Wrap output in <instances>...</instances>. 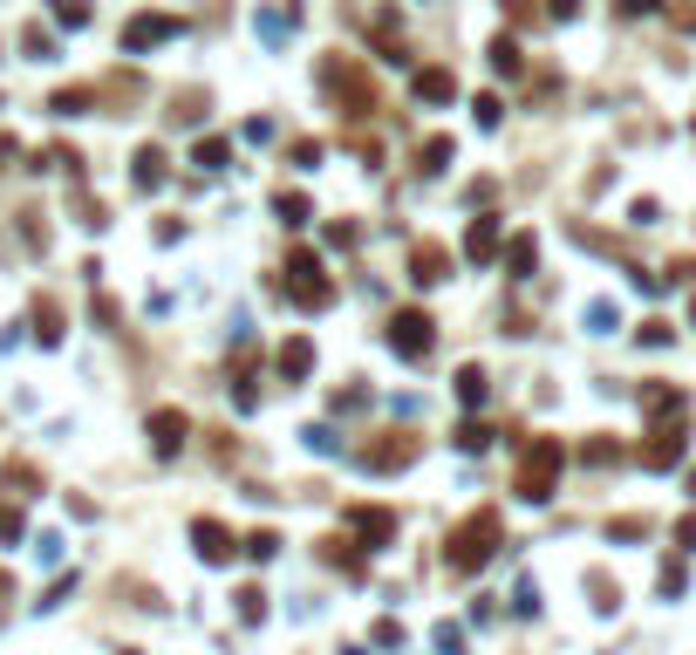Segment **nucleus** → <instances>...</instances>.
Wrapping results in <instances>:
<instances>
[{
	"instance_id": "f257e3e1",
	"label": "nucleus",
	"mask_w": 696,
	"mask_h": 655,
	"mask_svg": "<svg viewBox=\"0 0 696 655\" xmlns=\"http://www.w3.org/2000/svg\"><path fill=\"white\" fill-rule=\"evenodd\" d=\"M492 553H499V512H471L458 533H451V553H444V560H451V574H478Z\"/></svg>"
},
{
	"instance_id": "f03ea898",
	"label": "nucleus",
	"mask_w": 696,
	"mask_h": 655,
	"mask_svg": "<svg viewBox=\"0 0 696 655\" xmlns=\"http://www.w3.org/2000/svg\"><path fill=\"white\" fill-rule=\"evenodd\" d=\"M560 464H567L560 437H533V451H526V464H519V499H526V505L553 499V478H560Z\"/></svg>"
},
{
	"instance_id": "7ed1b4c3",
	"label": "nucleus",
	"mask_w": 696,
	"mask_h": 655,
	"mask_svg": "<svg viewBox=\"0 0 696 655\" xmlns=\"http://www.w3.org/2000/svg\"><path fill=\"white\" fill-rule=\"evenodd\" d=\"M321 82L342 96V110H348V116H369V110H376V82L362 76L348 55H328V62H321Z\"/></svg>"
},
{
	"instance_id": "20e7f679",
	"label": "nucleus",
	"mask_w": 696,
	"mask_h": 655,
	"mask_svg": "<svg viewBox=\"0 0 696 655\" xmlns=\"http://www.w3.org/2000/svg\"><path fill=\"white\" fill-rule=\"evenodd\" d=\"M287 273H294V280H287L294 308H328V301H335V280H328V267H321L314 253H294V260H287Z\"/></svg>"
},
{
	"instance_id": "39448f33",
	"label": "nucleus",
	"mask_w": 696,
	"mask_h": 655,
	"mask_svg": "<svg viewBox=\"0 0 696 655\" xmlns=\"http://www.w3.org/2000/svg\"><path fill=\"white\" fill-rule=\"evenodd\" d=\"M430 342H437V321H430L424 308H403L396 321H389V348H396L403 362H424Z\"/></svg>"
},
{
	"instance_id": "423d86ee",
	"label": "nucleus",
	"mask_w": 696,
	"mask_h": 655,
	"mask_svg": "<svg viewBox=\"0 0 696 655\" xmlns=\"http://www.w3.org/2000/svg\"><path fill=\"white\" fill-rule=\"evenodd\" d=\"M417 451H424V437H410V430H396L389 444H362V464H369V471H403V464L417 458Z\"/></svg>"
},
{
	"instance_id": "0eeeda50",
	"label": "nucleus",
	"mask_w": 696,
	"mask_h": 655,
	"mask_svg": "<svg viewBox=\"0 0 696 655\" xmlns=\"http://www.w3.org/2000/svg\"><path fill=\"white\" fill-rule=\"evenodd\" d=\"M178 35V14H137L130 28H123V55H144V48H157V41Z\"/></svg>"
},
{
	"instance_id": "6e6552de",
	"label": "nucleus",
	"mask_w": 696,
	"mask_h": 655,
	"mask_svg": "<svg viewBox=\"0 0 696 655\" xmlns=\"http://www.w3.org/2000/svg\"><path fill=\"white\" fill-rule=\"evenodd\" d=\"M348 526L362 533V546H369V553L396 540V512H389V505H355V512H348Z\"/></svg>"
},
{
	"instance_id": "1a4fd4ad",
	"label": "nucleus",
	"mask_w": 696,
	"mask_h": 655,
	"mask_svg": "<svg viewBox=\"0 0 696 655\" xmlns=\"http://www.w3.org/2000/svg\"><path fill=\"white\" fill-rule=\"evenodd\" d=\"M185 437H192V417H185V410H157V417H151L157 458H178V451H185Z\"/></svg>"
},
{
	"instance_id": "9d476101",
	"label": "nucleus",
	"mask_w": 696,
	"mask_h": 655,
	"mask_svg": "<svg viewBox=\"0 0 696 655\" xmlns=\"http://www.w3.org/2000/svg\"><path fill=\"white\" fill-rule=\"evenodd\" d=\"M642 464H649V471H676V464H683V417H669V424L656 430V444L642 451Z\"/></svg>"
},
{
	"instance_id": "9b49d317",
	"label": "nucleus",
	"mask_w": 696,
	"mask_h": 655,
	"mask_svg": "<svg viewBox=\"0 0 696 655\" xmlns=\"http://www.w3.org/2000/svg\"><path fill=\"white\" fill-rule=\"evenodd\" d=\"M464 253H471L478 267H485V260L499 253V219H492V212H478V219L464 226Z\"/></svg>"
},
{
	"instance_id": "f8f14e48",
	"label": "nucleus",
	"mask_w": 696,
	"mask_h": 655,
	"mask_svg": "<svg viewBox=\"0 0 696 655\" xmlns=\"http://www.w3.org/2000/svg\"><path fill=\"white\" fill-rule=\"evenodd\" d=\"M192 540H198V560H212V567H219V560H232V533L219 526V519H198Z\"/></svg>"
},
{
	"instance_id": "ddd939ff",
	"label": "nucleus",
	"mask_w": 696,
	"mask_h": 655,
	"mask_svg": "<svg viewBox=\"0 0 696 655\" xmlns=\"http://www.w3.org/2000/svg\"><path fill=\"white\" fill-rule=\"evenodd\" d=\"M444 273H451V253H444V246H417V253H410V280H417V287H437Z\"/></svg>"
},
{
	"instance_id": "4468645a",
	"label": "nucleus",
	"mask_w": 696,
	"mask_h": 655,
	"mask_svg": "<svg viewBox=\"0 0 696 655\" xmlns=\"http://www.w3.org/2000/svg\"><path fill=\"white\" fill-rule=\"evenodd\" d=\"M533 267H540V246H533V232H519V239L505 246V273H512V280H533Z\"/></svg>"
},
{
	"instance_id": "2eb2a0df",
	"label": "nucleus",
	"mask_w": 696,
	"mask_h": 655,
	"mask_svg": "<svg viewBox=\"0 0 696 655\" xmlns=\"http://www.w3.org/2000/svg\"><path fill=\"white\" fill-rule=\"evenodd\" d=\"M451 96H458V76H451V69H424V76H417V103H451Z\"/></svg>"
},
{
	"instance_id": "dca6fc26",
	"label": "nucleus",
	"mask_w": 696,
	"mask_h": 655,
	"mask_svg": "<svg viewBox=\"0 0 696 655\" xmlns=\"http://www.w3.org/2000/svg\"><path fill=\"white\" fill-rule=\"evenodd\" d=\"M308 369H314V342H301V335H294V342L280 348V376H287V383H301Z\"/></svg>"
},
{
	"instance_id": "f3484780",
	"label": "nucleus",
	"mask_w": 696,
	"mask_h": 655,
	"mask_svg": "<svg viewBox=\"0 0 696 655\" xmlns=\"http://www.w3.org/2000/svg\"><path fill=\"white\" fill-rule=\"evenodd\" d=\"M485 389H492V383H485V369H478V362H464V369H458V403H485Z\"/></svg>"
},
{
	"instance_id": "a211bd4d",
	"label": "nucleus",
	"mask_w": 696,
	"mask_h": 655,
	"mask_svg": "<svg viewBox=\"0 0 696 655\" xmlns=\"http://www.w3.org/2000/svg\"><path fill=\"white\" fill-rule=\"evenodd\" d=\"M192 164H198V171H226V144H219V137H198Z\"/></svg>"
},
{
	"instance_id": "6ab92c4d",
	"label": "nucleus",
	"mask_w": 696,
	"mask_h": 655,
	"mask_svg": "<svg viewBox=\"0 0 696 655\" xmlns=\"http://www.w3.org/2000/svg\"><path fill=\"white\" fill-rule=\"evenodd\" d=\"M273 212H280L287 226H308V212H314V205H308L301 192H280V198H273Z\"/></svg>"
},
{
	"instance_id": "aec40b11",
	"label": "nucleus",
	"mask_w": 696,
	"mask_h": 655,
	"mask_svg": "<svg viewBox=\"0 0 696 655\" xmlns=\"http://www.w3.org/2000/svg\"><path fill=\"white\" fill-rule=\"evenodd\" d=\"M492 69H499V76H519V41H512V35L492 41Z\"/></svg>"
},
{
	"instance_id": "412c9836",
	"label": "nucleus",
	"mask_w": 696,
	"mask_h": 655,
	"mask_svg": "<svg viewBox=\"0 0 696 655\" xmlns=\"http://www.w3.org/2000/svg\"><path fill=\"white\" fill-rule=\"evenodd\" d=\"M444 164H451V137H430L424 157H417V171H444Z\"/></svg>"
},
{
	"instance_id": "4be33fe9",
	"label": "nucleus",
	"mask_w": 696,
	"mask_h": 655,
	"mask_svg": "<svg viewBox=\"0 0 696 655\" xmlns=\"http://www.w3.org/2000/svg\"><path fill=\"white\" fill-rule=\"evenodd\" d=\"M137 185H144V192L164 185V157H157V151H137Z\"/></svg>"
},
{
	"instance_id": "5701e85b",
	"label": "nucleus",
	"mask_w": 696,
	"mask_h": 655,
	"mask_svg": "<svg viewBox=\"0 0 696 655\" xmlns=\"http://www.w3.org/2000/svg\"><path fill=\"white\" fill-rule=\"evenodd\" d=\"M35 335H41V342H55V335H62V308H55V301H41V308H35Z\"/></svg>"
},
{
	"instance_id": "b1692460",
	"label": "nucleus",
	"mask_w": 696,
	"mask_h": 655,
	"mask_svg": "<svg viewBox=\"0 0 696 655\" xmlns=\"http://www.w3.org/2000/svg\"><path fill=\"white\" fill-rule=\"evenodd\" d=\"M232 601H239V621H260V615H267V594H260V587H239Z\"/></svg>"
},
{
	"instance_id": "393cba45",
	"label": "nucleus",
	"mask_w": 696,
	"mask_h": 655,
	"mask_svg": "<svg viewBox=\"0 0 696 655\" xmlns=\"http://www.w3.org/2000/svg\"><path fill=\"white\" fill-rule=\"evenodd\" d=\"M580 458H587V464H615V458H621V444H615V437H594Z\"/></svg>"
},
{
	"instance_id": "a878e982",
	"label": "nucleus",
	"mask_w": 696,
	"mask_h": 655,
	"mask_svg": "<svg viewBox=\"0 0 696 655\" xmlns=\"http://www.w3.org/2000/svg\"><path fill=\"white\" fill-rule=\"evenodd\" d=\"M89 110V89H62V96H55V116H82Z\"/></svg>"
},
{
	"instance_id": "bb28decb",
	"label": "nucleus",
	"mask_w": 696,
	"mask_h": 655,
	"mask_svg": "<svg viewBox=\"0 0 696 655\" xmlns=\"http://www.w3.org/2000/svg\"><path fill=\"white\" fill-rule=\"evenodd\" d=\"M492 444V430L485 424H458V451H485Z\"/></svg>"
},
{
	"instance_id": "cd10ccee",
	"label": "nucleus",
	"mask_w": 696,
	"mask_h": 655,
	"mask_svg": "<svg viewBox=\"0 0 696 655\" xmlns=\"http://www.w3.org/2000/svg\"><path fill=\"white\" fill-rule=\"evenodd\" d=\"M246 553H253V560H273V553H280V533H246Z\"/></svg>"
},
{
	"instance_id": "c85d7f7f",
	"label": "nucleus",
	"mask_w": 696,
	"mask_h": 655,
	"mask_svg": "<svg viewBox=\"0 0 696 655\" xmlns=\"http://www.w3.org/2000/svg\"><path fill=\"white\" fill-rule=\"evenodd\" d=\"M55 21H62V28H82V21H89V7H82V0H55Z\"/></svg>"
},
{
	"instance_id": "c756f323",
	"label": "nucleus",
	"mask_w": 696,
	"mask_h": 655,
	"mask_svg": "<svg viewBox=\"0 0 696 655\" xmlns=\"http://www.w3.org/2000/svg\"><path fill=\"white\" fill-rule=\"evenodd\" d=\"M294 164L314 171V164H321V137H301V144H294Z\"/></svg>"
},
{
	"instance_id": "7c9ffc66",
	"label": "nucleus",
	"mask_w": 696,
	"mask_h": 655,
	"mask_svg": "<svg viewBox=\"0 0 696 655\" xmlns=\"http://www.w3.org/2000/svg\"><path fill=\"white\" fill-rule=\"evenodd\" d=\"M608 533H615V540H642V533H649V519H615Z\"/></svg>"
},
{
	"instance_id": "2f4dec72",
	"label": "nucleus",
	"mask_w": 696,
	"mask_h": 655,
	"mask_svg": "<svg viewBox=\"0 0 696 655\" xmlns=\"http://www.w3.org/2000/svg\"><path fill=\"white\" fill-rule=\"evenodd\" d=\"M587 321H594V335H608V328H615V308H608V301H594V308H587Z\"/></svg>"
},
{
	"instance_id": "473e14b6",
	"label": "nucleus",
	"mask_w": 696,
	"mask_h": 655,
	"mask_svg": "<svg viewBox=\"0 0 696 655\" xmlns=\"http://www.w3.org/2000/svg\"><path fill=\"white\" fill-rule=\"evenodd\" d=\"M0 540H21V512L14 505H0Z\"/></svg>"
},
{
	"instance_id": "72a5a7b5",
	"label": "nucleus",
	"mask_w": 696,
	"mask_h": 655,
	"mask_svg": "<svg viewBox=\"0 0 696 655\" xmlns=\"http://www.w3.org/2000/svg\"><path fill=\"white\" fill-rule=\"evenodd\" d=\"M437 649H444V655H464V635H458V628H437Z\"/></svg>"
},
{
	"instance_id": "f704fd0d",
	"label": "nucleus",
	"mask_w": 696,
	"mask_h": 655,
	"mask_svg": "<svg viewBox=\"0 0 696 655\" xmlns=\"http://www.w3.org/2000/svg\"><path fill=\"white\" fill-rule=\"evenodd\" d=\"M615 7H621V14H656L662 0H615Z\"/></svg>"
},
{
	"instance_id": "c9c22d12",
	"label": "nucleus",
	"mask_w": 696,
	"mask_h": 655,
	"mask_svg": "<svg viewBox=\"0 0 696 655\" xmlns=\"http://www.w3.org/2000/svg\"><path fill=\"white\" fill-rule=\"evenodd\" d=\"M553 14H560V21H567V14H574V0H553Z\"/></svg>"
},
{
	"instance_id": "e433bc0d",
	"label": "nucleus",
	"mask_w": 696,
	"mask_h": 655,
	"mask_svg": "<svg viewBox=\"0 0 696 655\" xmlns=\"http://www.w3.org/2000/svg\"><path fill=\"white\" fill-rule=\"evenodd\" d=\"M690 321H696V301H690Z\"/></svg>"
},
{
	"instance_id": "4c0bfd02",
	"label": "nucleus",
	"mask_w": 696,
	"mask_h": 655,
	"mask_svg": "<svg viewBox=\"0 0 696 655\" xmlns=\"http://www.w3.org/2000/svg\"><path fill=\"white\" fill-rule=\"evenodd\" d=\"M0 587H7V580H0Z\"/></svg>"
}]
</instances>
